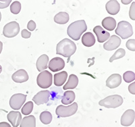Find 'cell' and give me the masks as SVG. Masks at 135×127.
<instances>
[{"instance_id": "6da1fadb", "label": "cell", "mask_w": 135, "mask_h": 127, "mask_svg": "<svg viewBox=\"0 0 135 127\" xmlns=\"http://www.w3.org/2000/svg\"><path fill=\"white\" fill-rule=\"evenodd\" d=\"M76 44L68 39L61 40L56 47V54L68 58V62H69L70 57L76 52Z\"/></svg>"}, {"instance_id": "7a4b0ae2", "label": "cell", "mask_w": 135, "mask_h": 127, "mask_svg": "<svg viewBox=\"0 0 135 127\" xmlns=\"http://www.w3.org/2000/svg\"><path fill=\"white\" fill-rule=\"evenodd\" d=\"M87 26L84 20H77L72 22L68 27L67 33L71 39L74 41H78L82 34L86 31Z\"/></svg>"}, {"instance_id": "3957f363", "label": "cell", "mask_w": 135, "mask_h": 127, "mask_svg": "<svg viewBox=\"0 0 135 127\" xmlns=\"http://www.w3.org/2000/svg\"><path fill=\"white\" fill-rule=\"evenodd\" d=\"M123 104V98L119 95H113L105 97L99 102L101 106L107 108H116Z\"/></svg>"}, {"instance_id": "277c9868", "label": "cell", "mask_w": 135, "mask_h": 127, "mask_svg": "<svg viewBox=\"0 0 135 127\" xmlns=\"http://www.w3.org/2000/svg\"><path fill=\"white\" fill-rule=\"evenodd\" d=\"M78 110L77 103H73L68 106H64L62 105L58 106L55 110V114L58 118H66L75 114Z\"/></svg>"}, {"instance_id": "5b68a950", "label": "cell", "mask_w": 135, "mask_h": 127, "mask_svg": "<svg viewBox=\"0 0 135 127\" xmlns=\"http://www.w3.org/2000/svg\"><path fill=\"white\" fill-rule=\"evenodd\" d=\"M115 32L123 39L131 37L133 35L132 25L127 21H121L118 23Z\"/></svg>"}, {"instance_id": "8992f818", "label": "cell", "mask_w": 135, "mask_h": 127, "mask_svg": "<svg viewBox=\"0 0 135 127\" xmlns=\"http://www.w3.org/2000/svg\"><path fill=\"white\" fill-rule=\"evenodd\" d=\"M52 74L47 70L41 72L37 78V83L38 87L43 89L50 87L52 84Z\"/></svg>"}, {"instance_id": "52a82bcc", "label": "cell", "mask_w": 135, "mask_h": 127, "mask_svg": "<svg viewBox=\"0 0 135 127\" xmlns=\"http://www.w3.org/2000/svg\"><path fill=\"white\" fill-rule=\"evenodd\" d=\"M20 26L18 22L15 21L11 22L5 25L3 30V35L7 38H12L19 33Z\"/></svg>"}, {"instance_id": "ba28073f", "label": "cell", "mask_w": 135, "mask_h": 127, "mask_svg": "<svg viewBox=\"0 0 135 127\" xmlns=\"http://www.w3.org/2000/svg\"><path fill=\"white\" fill-rule=\"evenodd\" d=\"M26 100V95L22 93L14 94L11 97L10 100H9V106H10L11 108L16 110H18L22 106V105L25 104Z\"/></svg>"}, {"instance_id": "9c48e42d", "label": "cell", "mask_w": 135, "mask_h": 127, "mask_svg": "<svg viewBox=\"0 0 135 127\" xmlns=\"http://www.w3.org/2000/svg\"><path fill=\"white\" fill-rule=\"evenodd\" d=\"M51 96V93L49 91H41L36 94L32 98V101L35 103L37 106L47 104L49 101Z\"/></svg>"}, {"instance_id": "30bf717a", "label": "cell", "mask_w": 135, "mask_h": 127, "mask_svg": "<svg viewBox=\"0 0 135 127\" xmlns=\"http://www.w3.org/2000/svg\"><path fill=\"white\" fill-rule=\"evenodd\" d=\"M65 66V62L63 59L61 58H54L51 59L49 63V70L52 71V72H57L60 71L64 68Z\"/></svg>"}, {"instance_id": "8fae6325", "label": "cell", "mask_w": 135, "mask_h": 127, "mask_svg": "<svg viewBox=\"0 0 135 127\" xmlns=\"http://www.w3.org/2000/svg\"><path fill=\"white\" fill-rule=\"evenodd\" d=\"M134 111L132 110H128L122 116L121 124L124 126H129L134 122Z\"/></svg>"}, {"instance_id": "7c38bea8", "label": "cell", "mask_w": 135, "mask_h": 127, "mask_svg": "<svg viewBox=\"0 0 135 127\" xmlns=\"http://www.w3.org/2000/svg\"><path fill=\"white\" fill-rule=\"evenodd\" d=\"M120 44H121V39L120 37L116 35H112L109 37V41L103 45V48L105 50L112 51L119 48Z\"/></svg>"}, {"instance_id": "4fadbf2b", "label": "cell", "mask_w": 135, "mask_h": 127, "mask_svg": "<svg viewBox=\"0 0 135 127\" xmlns=\"http://www.w3.org/2000/svg\"><path fill=\"white\" fill-rule=\"evenodd\" d=\"M122 83V77L119 74H112L106 81V86L110 89L118 87Z\"/></svg>"}, {"instance_id": "5bb4252c", "label": "cell", "mask_w": 135, "mask_h": 127, "mask_svg": "<svg viewBox=\"0 0 135 127\" xmlns=\"http://www.w3.org/2000/svg\"><path fill=\"white\" fill-rule=\"evenodd\" d=\"M93 32L97 36V40L99 43H103L110 37L109 32L105 31L103 28L100 26H95L93 29Z\"/></svg>"}, {"instance_id": "9a60e30c", "label": "cell", "mask_w": 135, "mask_h": 127, "mask_svg": "<svg viewBox=\"0 0 135 127\" xmlns=\"http://www.w3.org/2000/svg\"><path fill=\"white\" fill-rule=\"evenodd\" d=\"M12 78L15 83H25L28 80V75L25 70L20 69L13 74L12 76Z\"/></svg>"}, {"instance_id": "2e32d148", "label": "cell", "mask_w": 135, "mask_h": 127, "mask_svg": "<svg viewBox=\"0 0 135 127\" xmlns=\"http://www.w3.org/2000/svg\"><path fill=\"white\" fill-rule=\"evenodd\" d=\"M8 121L14 127H18L22 120V115L20 112L11 111L7 116Z\"/></svg>"}, {"instance_id": "e0dca14e", "label": "cell", "mask_w": 135, "mask_h": 127, "mask_svg": "<svg viewBox=\"0 0 135 127\" xmlns=\"http://www.w3.org/2000/svg\"><path fill=\"white\" fill-rule=\"evenodd\" d=\"M106 10L111 15H115L119 12L120 6L116 0H111L106 3Z\"/></svg>"}, {"instance_id": "ac0fdd59", "label": "cell", "mask_w": 135, "mask_h": 127, "mask_svg": "<svg viewBox=\"0 0 135 127\" xmlns=\"http://www.w3.org/2000/svg\"><path fill=\"white\" fill-rule=\"evenodd\" d=\"M48 62H49V57L46 54H43L41 55L37 60L36 63L37 68L39 72L44 70H46L48 67Z\"/></svg>"}, {"instance_id": "d6986e66", "label": "cell", "mask_w": 135, "mask_h": 127, "mask_svg": "<svg viewBox=\"0 0 135 127\" xmlns=\"http://www.w3.org/2000/svg\"><path fill=\"white\" fill-rule=\"evenodd\" d=\"M82 43L86 47H92L95 43V38L91 32H86L82 37Z\"/></svg>"}, {"instance_id": "ffe728a7", "label": "cell", "mask_w": 135, "mask_h": 127, "mask_svg": "<svg viewBox=\"0 0 135 127\" xmlns=\"http://www.w3.org/2000/svg\"><path fill=\"white\" fill-rule=\"evenodd\" d=\"M102 26L106 30L109 31H112L115 29L116 26V21L114 18L112 17H106L102 21Z\"/></svg>"}, {"instance_id": "44dd1931", "label": "cell", "mask_w": 135, "mask_h": 127, "mask_svg": "<svg viewBox=\"0 0 135 127\" xmlns=\"http://www.w3.org/2000/svg\"><path fill=\"white\" fill-rule=\"evenodd\" d=\"M78 78L75 74H70L68 81V83L64 86V90H68V89H75L78 86Z\"/></svg>"}, {"instance_id": "7402d4cb", "label": "cell", "mask_w": 135, "mask_h": 127, "mask_svg": "<svg viewBox=\"0 0 135 127\" xmlns=\"http://www.w3.org/2000/svg\"><path fill=\"white\" fill-rule=\"evenodd\" d=\"M68 78V73L66 71H62L54 75V84L55 86L60 87L66 82Z\"/></svg>"}, {"instance_id": "603a6c76", "label": "cell", "mask_w": 135, "mask_h": 127, "mask_svg": "<svg viewBox=\"0 0 135 127\" xmlns=\"http://www.w3.org/2000/svg\"><path fill=\"white\" fill-rule=\"evenodd\" d=\"M20 127H36V119L34 116H26L21 120Z\"/></svg>"}, {"instance_id": "cb8c5ba5", "label": "cell", "mask_w": 135, "mask_h": 127, "mask_svg": "<svg viewBox=\"0 0 135 127\" xmlns=\"http://www.w3.org/2000/svg\"><path fill=\"white\" fill-rule=\"evenodd\" d=\"M55 22L60 24V25H65L69 21V15L66 12H59L54 17Z\"/></svg>"}, {"instance_id": "d4e9b609", "label": "cell", "mask_w": 135, "mask_h": 127, "mask_svg": "<svg viewBox=\"0 0 135 127\" xmlns=\"http://www.w3.org/2000/svg\"><path fill=\"white\" fill-rule=\"evenodd\" d=\"M75 100V93L72 91H65L64 93L63 97L61 99V102L65 105L70 104Z\"/></svg>"}, {"instance_id": "484cf974", "label": "cell", "mask_w": 135, "mask_h": 127, "mask_svg": "<svg viewBox=\"0 0 135 127\" xmlns=\"http://www.w3.org/2000/svg\"><path fill=\"white\" fill-rule=\"evenodd\" d=\"M40 120L43 124H49L52 120V115L48 111H44L40 114Z\"/></svg>"}, {"instance_id": "4316f807", "label": "cell", "mask_w": 135, "mask_h": 127, "mask_svg": "<svg viewBox=\"0 0 135 127\" xmlns=\"http://www.w3.org/2000/svg\"><path fill=\"white\" fill-rule=\"evenodd\" d=\"M125 54H126V51L124 49H119L115 51L114 54V55H112V57L109 59V62H112L113 61L115 60H118V59H120L122 58L124 56Z\"/></svg>"}, {"instance_id": "83f0119b", "label": "cell", "mask_w": 135, "mask_h": 127, "mask_svg": "<svg viewBox=\"0 0 135 127\" xmlns=\"http://www.w3.org/2000/svg\"><path fill=\"white\" fill-rule=\"evenodd\" d=\"M33 110V103L32 101H28L26 103L23 107L22 108V113L24 115H28L32 112Z\"/></svg>"}, {"instance_id": "f1b7e54d", "label": "cell", "mask_w": 135, "mask_h": 127, "mask_svg": "<svg viewBox=\"0 0 135 127\" xmlns=\"http://www.w3.org/2000/svg\"><path fill=\"white\" fill-rule=\"evenodd\" d=\"M21 10V4L18 1H15L10 6L11 12L14 14H18Z\"/></svg>"}, {"instance_id": "f546056e", "label": "cell", "mask_w": 135, "mask_h": 127, "mask_svg": "<svg viewBox=\"0 0 135 127\" xmlns=\"http://www.w3.org/2000/svg\"><path fill=\"white\" fill-rule=\"evenodd\" d=\"M123 78H124V81L126 83H131V82L134 81L135 74L132 71H127L123 75Z\"/></svg>"}, {"instance_id": "4dcf8cb0", "label": "cell", "mask_w": 135, "mask_h": 127, "mask_svg": "<svg viewBox=\"0 0 135 127\" xmlns=\"http://www.w3.org/2000/svg\"><path fill=\"white\" fill-rule=\"evenodd\" d=\"M126 48L129 50L134 51H135V40L134 39H130L128 40L126 43Z\"/></svg>"}, {"instance_id": "1f68e13d", "label": "cell", "mask_w": 135, "mask_h": 127, "mask_svg": "<svg viewBox=\"0 0 135 127\" xmlns=\"http://www.w3.org/2000/svg\"><path fill=\"white\" fill-rule=\"evenodd\" d=\"M135 3L134 2H133L132 4L131 5V9H130V11H129V16H130V18H131L132 20H134V7H135Z\"/></svg>"}, {"instance_id": "d6a6232c", "label": "cell", "mask_w": 135, "mask_h": 127, "mask_svg": "<svg viewBox=\"0 0 135 127\" xmlns=\"http://www.w3.org/2000/svg\"><path fill=\"white\" fill-rule=\"evenodd\" d=\"M11 0H3V1H0V9H3L8 7L11 3Z\"/></svg>"}, {"instance_id": "836d02e7", "label": "cell", "mask_w": 135, "mask_h": 127, "mask_svg": "<svg viewBox=\"0 0 135 127\" xmlns=\"http://www.w3.org/2000/svg\"><path fill=\"white\" fill-rule=\"evenodd\" d=\"M27 28H28V29L30 31H35L36 29L35 22L33 20H30V21L28 22V23Z\"/></svg>"}, {"instance_id": "e575fe53", "label": "cell", "mask_w": 135, "mask_h": 127, "mask_svg": "<svg viewBox=\"0 0 135 127\" xmlns=\"http://www.w3.org/2000/svg\"><path fill=\"white\" fill-rule=\"evenodd\" d=\"M21 35H22V37H23V38L28 39L31 37V32H29V31H28L27 30L24 29V30H22V31L21 32Z\"/></svg>"}, {"instance_id": "d590c367", "label": "cell", "mask_w": 135, "mask_h": 127, "mask_svg": "<svg viewBox=\"0 0 135 127\" xmlns=\"http://www.w3.org/2000/svg\"><path fill=\"white\" fill-rule=\"evenodd\" d=\"M135 83H132V84H131L130 85L128 86V91H130V93L133 95L135 94Z\"/></svg>"}, {"instance_id": "8d00e7d4", "label": "cell", "mask_w": 135, "mask_h": 127, "mask_svg": "<svg viewBox=\"0 0 135 127\" xmlns=\"http://www.w3.org/2000/svg\"><path fill=\"white\" fill-rule=\"evenodd\" d=\"M0 127H11V126L6 122H2L0 123Z\"/></svg>"}, {"instance_id": "74e56055", "label": "cell", "mask_w": 135, "mask_h": 127, "mask_svg": "<svg viewBox=\"0 0 135 127\" xmlns=\"http://www.w3.org/2000/svg\"><path fill=\"white\" fill-rule=\"evenodd\" d=\"M132 2V1H131V0H128V1H124V0H122V3H124V4H128V3H131V2Z\"/></svg>"}, {"instance_id": "f35d334b", "label": "cell", "mask_w": 135, "mask_h": 127, "mask_svg": "<svg viewBox=\"0 0 135 127\" xmlns=\"http://www.w3.org/2000/svg\"><path fill=\"white\" fill-rule=\"evenodd\" d=\"M2 49H3V43L0 41V54L2 53Z\"/></svg>"}, {"instance_id": "ab89813d", "label": "cell", "mask_w": 135, "mask_h": 127, "mask_svg": "<svg viewBox=\"0 0 135 127\" xmlns=\"http://www.w3.org/2000/svg\"><path fill=\"white\" fill-rule=\"evenodd\" d=\"M2 71V66L0 65V74H1Z\"/></svg>"}, {"instance_id": "60d3db41", "label": "cell", "mask_w": 135, "mask_h": 127, "mask_svg": "<svg viewBox=\"0 0 135 127\" xmlns=\"http://www.w3.org/2000/svg\"><path fill=\"white\" fill-rule=\"evenodd\" d=\"M1 19H2V14L0 12V21H1Z\"/></svg>"}]
</instances>
